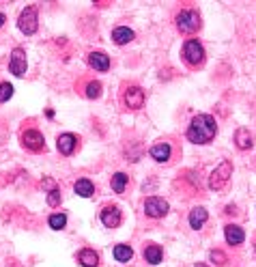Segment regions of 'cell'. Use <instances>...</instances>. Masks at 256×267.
Segmentation results:
<instances>
[{
	"label": "cell",
	"instance_id": "1",
	"mask_svg": "<svg viewBox=\"0 0 256 267\" xmlns=\"http://www.w3.org/2000/svg\"><path fill=\"white\" fill-rule=\"evenodd\" d=\"M216 131H218L216 119H213L211 115H198V117H194L192 125L188 129V140L196 142V145H204V142L213 140Z\"/></svg>",
	"mask_w": 256,
	"mask_h": 267
},
{
	"label": "cell",
	"instance_id": "2",
	"mask_svg": "<svg viewBox=\"0 0 256 267\" xmlns=\"http://www.w3.org/2000/svg\"><path fill=\"white\" fill-rule=\"evenodd\" d=\"M230 174H232V164L226 160V162H222L220 166L213 170V174H211V179H209V188L211 190H222L224 186L228 183V179H230Z\"/></svg>",
	"mask_w": 256,
	"mask_h": 267
},
{
	"label": "cell",
	"instance_id": "3",
	"mask_svg": "<svg viewBox=\"0 0 256 267\" xmlns=\"http://www.w3.org/2000/svg\"><path fill=\"white\" fill-rule=\"evenodd\" d=\"M183 56H185V60L190 65L196 67L204 60V48L196 39H190V41H185V46H183Z\"/></svg>",
	"mask_w": 256,
	"mask_h": 267
},
{
	"label": "cell",
	"instance_id": "4",
	"mask_svg": "<svg viewBox=\"0 0 256 267\" xmlns=\"http://www.w3.org/2000/svg\"><path fill=\"white\" fill-rule=\"evenodd\" d=\"M19 30L24 35H35L37 33V9L35 7H26L22 15H19Z\"/></svg>",
	"mask_w": 256,
	"mask_h": 267
},
{
	"label": "cell",
	"instance_id": "5",
	"mask_svg": "<svg viewBox=\"0 0 256 267\" xmlns=\"http://www.w3.org/2000/svg\"><path fill=\"white\" fill-rule=\"evenodd\" d=\"M200 26V17L196 11H181L177 15V28L181 33H194Z\"/></svg>",
	"mask_w": 256,
	"mask_h": 267
},
{
	"label": "cell",
	"instance_id": "6",
	"mask_svg": "<svg viewBox=\"0 0 256 267\" xmlns=\"http://www.w3.org/2000/svg\"><path fill=\"white\" fill-rule=\"evenodd\" d=\"M9 69H11V74H15L17 78H22L26 74V52H24L22 48H15L13 52H11Z\"/></svg>",
	"mask_w": 256,
	"mask_h": 267
},
{
	"label": "cell",
	"instance_id": "7",
	"mask_svg": "<svg viewBox=\"0 0 256 267\" xmlns=\"http://www.w3.org/2000/svg\"><path fill=\"white\" fill-rule=\"evenodd\" d=\"M145 211H147V215H151V218H161V215L168 213V203L164 198L151 196V198L145 201Z\"/></svg>",
	"mask_w": 256,
	"mask_h": 267
},
{
	"label": "cell",
	"instance_id": "8",
	"mask_svg": "<svg viewBox=\"0 0 256 267\" xmlns=\"http://www.w3.org/2000/svg\"><path fill=\"white\" fill-rule=\"evenodd\" d=\"M22 145L30 151H41L45 145H43V136L37 131V129H28L24 131V136H22Z\"/></svg>",
	"mask_w": 256,
	"mask_h": 267
},
{
	"label": "cell",
	"instance_id": "9",
	"mask_svg": "<svg viewBox=\"0 0 256 267\" xmlns=\"http://www.w3.org/2000/svg\"><path fill=\"white\" fill-rule=\"evenodd\" d=\"M125 104L127 108H142V104H145V91H142L140 86H131L127 88V93H125Z\"/></svg>",
	"mask_w": 256,
	"mask_h": 267
},
{
	"label": "cell",
	"instance_id": "10",
	"mask_svg": "<svg viewBox=\"0 0 256 267\" xmlns=\"http://www.w3.org/2000/svg\"><path fill=\"white\" fill-rule=\"evenodd\" d=\"M76 145H78V138L74 136V134H60L58 142H56V147L63 155H71V153L76 151Z\"/></svg>",
	"mask_w": 256,
	"mask_h": 267
},
{
	"label": "cell",
	"instance_id": "11",
	"mask_svg": "<svg viewBox=\"0 0 256 267\" xmlns=\"http://www.w3.org/2000/svg\"><path fill=\"white\" fill-rule=\"evenodd\" d=\"M101 222H104L108 229H117L121 224V209L119 207H106L104 211H101Z\"/></svg>",
	"mask_w": 256,
	"mask_h": 267
},
{
	"label": "cell",
	"instance_id": "12",
	"mask_svg": "<svg viewBox=\"0 0 256 267\" xmlns=\"http://www.w3.org/2000/svg\"><path fill=\"white\" fill-rule=\"evenodd\" d=\"M224 235H226V241H228L230 246H239V243H243V239H245L243 229L237 227V224H228V227L224 229Z\"/></svg>",
	"mask_w": 256,
	"mask_h": 267
},
{
	"label": "cell",
	"instance_id": "13",
	"mask_svg": "<svg viewBox=\"0 0 256 267\" xmlns=\"http://www.w3.org/2000/svg\"><path fill=\"white\" fill-rule=\"evenodd\" d=\"M112 39H114V43L125 46V43H129V41L134 39V30H129L127 26H119V28L112 30Z\"/></svg>",
	"mask_w": 256,
	"mask_h": 267
},
{
	"label": "cell",
	"instance_id": "14",
	"mask_svg": "<svg viewBox=\"0 0 256 267\" xmlns=\"http://www.w3.org/2000/svg\"><path fill=\"white\" fill-rule=\"evenodd\" d=\"M151 158L153 160H157V162H166L170 158V145L168 142H157V145H153L151 147Z\"/></svg>",
	"mask_w": 256,
	"mask_h": 267
},
{
	"label": "cell",
	"instance_id": "15",
	"mask_svg": "<svg viewBox=\"0 0 256 267\" xmlns=\"http://www.w3.org/2000/svg\"><path fill=\"white\" fill-rule=\"evenodd\" d=\"M88 63H90V67H95L97 71H108L110 69V58L104 52H93L88 56Z\"/></svg>",
	"mask_w": 256,
	"mask_h": 267
},
{
	"label": "cell",
	"instance_id": "16",
	"mask_svg": "<svg viewBox=\"0 0 256 267\" xmlns=\"http://www.w3.org/2000/svg\"><path fill=\"white\" fill-rule=\"evenodd\" d=\"M207 218H209L207 209H202V207L192 209V213H190V227L192 229H202V224L207 222Z\"/></svg>",
	"mask_w": 256,
	"mask_h": 267
},
{
	"label": "cell",
	"instance_id": "17",
	"mask_svg": "<svg viewBox=\"0 0 256 267\" xmlns=\"http://www.w3.org/2000/svg\"><path fill=\"white\" fill-rule=\"evenodd\" d=\"M74 190H76L78 196H82V198H88V196H93V194H95V186L88 179H78Z\"/></svg>",
	"mask_w": 256,
	"mask_h": 267
},
{
	"label": "cell",
	"instance_id": "18",
	"mask_svg": "<svg viewBox=\"0 0 256 267\" xmlns=\"http://www.w3.org/2000/svg\"><path fill=\"white\" fill-rule=\"evenodd\" d=\"M78 261L84 265V267H97L99 265V256H97V252L95 250H88V248H84V250H80V254H78Z\"/></svg>",
	"mask_w": 256,
	"mask_h": 267
},
{
	"label": "cell",
	"instance_id": "19",
	"mask_svg": "<svg viewBox=\"0 0 256 267\" xmlns=\"http://www.w3.org/2000/svg\"><path fill=\"white\" fill-rule=\"evenodd\" d=\"M235 142H237V147L241 149V151H245V149H252V136H250V131L248 129H237V134H235Z\"/></svg>",
	"mask_w": 256,
	"mask_h": 267
},
{
	"label": "cell",
	"instance_id": "20",
	"mask_svg": "<svg viewBox=\"0 0 256 267\" xmlns=\"http://www.w3.org/2000/svg\"><path fill=\"white\" fill-rule=\"evenodd\" d=\"M145 259H147V263H151V265L161 263V248H159V246H155V243L147 246V248H145Z\"/></svg>",
	"mask_w": 256,
	"mask_h": 267
},
{
	"label": "cell",
	"instance_id": "21",
	"mask_svg": "<svg viewBox=\"0 0 256 267\" xmlns=\"http://www.w3.org/2000/svg\"><path fill=\"white\" fill-rule=\"evenodd\" d=\"M131 256H134V250H131L129 246H125V243H119L117 248H114V259L119 263H127Z\"/></svg>",
	"mask_w": 256,
	"mask_h": 267
},
{
	"label": "cell",
	"instance_id": "22",
	"mask_svg": "<svg viewBox=\"0 0 256 267\" xmlns=\"http://www.w3.org/2000/svg\"><path fill=\"white\" fill-rule=\"evenodd\" d=\"M125 186H127V174L125 172H117L114 177H112V190L117 194H123L125 192Z\"/></svg>",
	"mask_w": 256,
	"mask_h": 267
},
{
	"label": "cell",
	"instance_id": "23",
	"mask_svg": "<svg viewBox=\"0 0 256 267\" xmlns=\"http://www.w3.org/2000/svg\"><path fill=\"white\" fill-rule=\"evenodd\" d=\"M48 222H50V227H52L54 231H60V229H65V224H67V215L65 213H52Z\"/></svg>",
	"mask_w": 256,
	"mask_h": 267
},
{
	"label": "cell",
	"instance_id": "24",
	"mask_svg": "<svg viewBox=\"0 0 256 267\" xmlns=\"http://www.w3.org/2000/svg\"><path fill=\"white\" fill-rule=\"evenodd\" d=\"M99 95H101V84H99V82H90V84L86 86V97L97 99Z\"/></svg>",
	"mask_w": 256,
	"mask_h": 267
},
{
	"label": "cell",
	"instance_id": "25",
	"mask_svg": "<svg viewBox=\"0 0 256 267\" xmlns=\"http://www.w3.org/2000/svg\"><path fill=\"white\" fill-rule=\"evenodd\" d=\"M13 95V86L9 82H0V101H7Z\"/></svg>",
	"mask_w": 256,
	"mask_h": 267
},
{
	"label": "cell",
	"instance_id": "26",
	"mask_svg": "<svg viewBox=\"0 0 256 267\" xmlns=\"http://www.w3.org/2000/svg\"><path fill=\"white\" fill-rule=\"evenodd\" d=\"M209 256H211V261L218 263V265H224V263H226V256H224V252H220V250H213Z\"/></svg>",
	"mask_w": 256,
	"mask_h": 267
},
{
	"label": "cell",
	"instance_id": "27",
	"mask_svg": "<svg viewBox=\"0 0 256 267\" xmlns=\"http://www.w3.org/2000/svg\"><path fill=\"white\" fill-rule=\"evenodd\" d=\"M60 203V192L58 190H52L48 194V205H52V207H56V205Z\"/></svg>",
	"mask_w": 256,
	"mask_h": 267
},
{
	"label": "cell",
	"instance_id": "28",
	"mask_svg": "<svg viewBox=\"0 0 256 267\" xmlns=\"http://www.w3.org/2000/svg\"><path fill=\"white\" fill-rule=\"evenodd\" d=\"M5 19H7V17H5L3 13H0V26H3V24H5Z\"/></svg>",
	"mask_w": 256,
	"mask_h": 267
},
{
	"label": "cell",
	"instance_id": "29",
	"mask_svg": "<svg viewBox=\"0 0 256 267\" xmlns=\"http://www.w3.org/2000/svg\"><path fill=\"white\" fill-rule=\"evenodd\" d=\"M196 267H207V265H204V263H198V265H196Z\"/></svg>",
	"mask_w": 256,
	"mask_h": 267
}]
</instances>
